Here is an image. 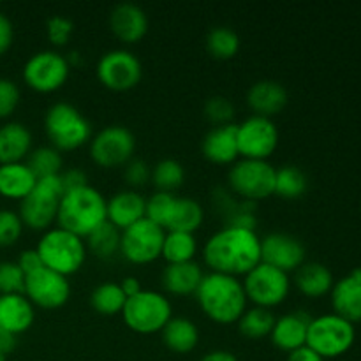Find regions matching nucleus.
<instances>
[{"label":"nucleus","mask_w":361,"mask_h":361,"mask_svg":"<svg viewBox=\"0 0 361 361\" xmlns=\"http://www.w3.org/2000/svg\"><path fill=\"white\" fill-rule=\"evenodd\" d=\"M203 259L215 274L247 275L261 263V238L252 229L224 226L207 240Z\"/></svg>","instance_id":"f257e3e1"},{"label":"nucleus","mask_w":361,"mask_h":361,"mask_svg":"<svg viewBox=\"0 0 361 361\" xmlns=\"http://www.w3.org/2000/svg\"><path fill=\"white\" fill-rule=\"evenodd\" d=\"M196 298L204 316L219 324L238 323L249 302L243 284L238 279L215 271L203 275Z\"/></svg>","instance_id":"f03ea898"},{"label":"nucleus","mask_w":361,"mask_h":361,"mask_svg":"<svg viewBox=\"0 0 361 361\" xmlns=\"http://www.w3.org/2000/svg\"><path fill=\"white\" fill-rule=\"evenodd\" d=\"M106 203L108 201L104 200V196L90 185L66 192L60 200L59 214H56L59 228L80 238H87L90 233L108 221Z\"/></svg>","instance_id":"7ed1b4c3"},{"label":"nucleus","mask_w":361,"mask_h":361,"mask_svg":"<svg viewBox=\"0 0 361 361\" xmlns=\"http://www.w3.org/2000/svg\"><path fill=\"white\" fill-rule=\"evenodd\" d=\"M35 250L46 268L63 277L76 274L83 267L87 257V245L83 238L62 228H51L44 231Z\"/></svg>","instance_id":"20e7f679"},{"label":"nucleus","mask_w":361,"mask_h":361,"mask_svg":"<svg viewBox=\"0 0 361 361\" xmlns=\"http://www.w3.org/2000/svg\"><path fill=\"white\" fill-rule=\"evenodd\" d=\"M44 129L55 150H76L92 137L90 122L67 102H56L48 109Z\"/></svg>","instance_id":"39448f33"},{"label":"nucleus","mask_w":361,"mask_h":361,"mask_svg":"<svg viewBox=\"0 0 361 361\" xmlns=\"http://www.w3.org/2000/svg\"><path fill=\"white\" fill-rule=\"evenodd\" d=\"M356 341L355 324L337 314L316 317L307 330V348L326 358H338L353 348Z\"/></svg>","instance_id":"423d86ee"},{"label":"nucleus","mask_w":361,"mask_h":361,"mask_svg":"<svg viewBox=\"0 0 361 361\" xmlns=\"http://www.w3.org/2000/svg\"><path fill=\"white\" fill-rule=\"evenodd\" d=\"M63 196L59 175L37 180L32 192L20 203V219L23 226L34 231H48L56 221L59 204Z\"/></svg>","instance_id":"0eeeda50"},{"label":"nucleus","mask_w":361,"mask_h":361,"mask_svg":"<svg viewBox=\"0 0 361 361\" xmlns=\"http://www.w3.org/2000/svg\"><path fill=\"white\" fill-rule=\"evenodd\" d=\"M122 316L127 326L136 334H157L171 319V303L162 293L143 289L127 298Z\"/></svg>","instance_id":"6e6552de"},{"label":"nucleus","mask_w":361,"mask_h":361,"mask_svg":"<svg viewBox=\"0 0 361 361\" xmlns=\"http://www.w3.org/2000/svg\"><path fill=\"white\" fill-rule=\"evenodd\" d=\"M228 180L236 196L256 203L274 196L275 168L268 161L240 159L229 169Z\"/></svg>","instance_id":"1a4fd4ad"},{"label":"nucleus","mask_w":361,"mask_h":361,"mask_svg":"<svg viewBox=\"0 0 361 361\" xmlns=\"http://www.w3.org/2000/svg\"><path fill=\"white\" fill-rule=\"evenodd\" d=\"M242 284L247 300L263 309L281 305L288 298L291 288L288 274L264 263H259L254 270H250Z\"/></svg>","instance_id":"9d476101"},{"label":"nucleus","mask_w":361,"mask_h":361,"mask_svg":"<svg viewBox=\"0 0 361 361\" xmlns=\"http://www.w3.org/2000/svg\"><path fill=\"white\" fill-rule=\"evenodd\" d=\"M166 229L147 217L123 229L120 236V252L134 264H148L161 257Z\"/></svg>","instance_id":"9b49d317"},{"label":"nucleus","mask_w":361,"mask_h":361,"mask_svg":"<svg viewBox=\"0 0 361 361\" xmlns=\"http://www.w3.org/2000/svg\"><path fill=\"white\" fill-rule=\"evenodd\" d=\"M136 150L134 134L127 127L109 126L90 141V157L101 168H120L133 159Z\"/></svg>","instance_id":"f8f14e48"},{"label":"nucleus","mask_w":361,"mask_h":361,"mask_svg":"<svg viewBox=\"0 0 361 361\" xmlns=\"http://www.w3.org/2000/svg\"><path fill=\"white\" fill-rule=\"evenodd\" d=\"M236 143L242 159L267 161L279 145V130L271 118L252 115L236 126Z\"/></svg>","instance_id":"ddd939ff"},{"label":"nucleus","mask_w":361,"mask_h":361,"mask_svg":"<svg viewBox=\"0 0 361 361\" xmlns=\"http://www.w3.org/2000/svg\"><path fill=\"white\" fill-rule=\"evenodd\" d=\"M69 78V63L56 51H39L28 59L23 80L32 90L49 94L62 87Z\"/></svg>","instance_id":"4468645a"},{"label":"nucleus","mask_w":361,"mask_h":361,"mask_svg":"<svg viewBox=\"0 0 361 361\" xmlns=\"http://www.w3.org/2000/svg\"><path fill=\"white\" fill-rule=\"evenodd\" d=\"M23 295L32 305L46 310H55L66 305L71 296V286L67 277L42 267L25 277Z\"/></svg>","instance_id":"2eb2a0df"},{"label":"nucleus","mask_w":361,"mask_h":361,"mask_svg":"<svg viewBox=\"0 0 361 361\" xmlns=\"http://www.w3.org/2000/svg\"><path fill=\"white\" fill-rule=\"evenodd\" d=\"M141 62L127 49H113L102 55L97 66V78L106 88L126 92L136 87L141 80Z\"/></svg>","instance_id":"dca6fc26"},{"label":"nucleus","mask_w":361,"mask_h":361,"mask_svg":"<svg viewBox=\"0 0 361 361\" xmlns=\"http://www.w3.org/2000/svg\"><path fill=\"white\" fill-rule=\"evenodd\" d=\"M305 245L288 233H270L261 240V263L289 274L305 263Z\"/></svg>","instance_id":"f3484780"},{"label":"nucleus","mask_w":361,"mask_h":361,"mask_svg":"<svg viewBox=\"0 0 361 361\" xmlns=\"http://www.w3.org/2000/svg\"><path fill=\"white\" fill-rule=\"evenodd\" d=\"M331 305L337 316L349 323L361 321V268H355L349 275L335 282L330 291Z\"/></svg>","instance_id":"a211bd4d"},{"label":"nucleus","mask_w":361,"mask_h":361,"mask_svg":"<svg viewBox=\"0 0 361 361\" xmlns=\"http://www.w3.org/2000/svg\"><path fill=\"white\" fill-rule=\"evenodd\" d=\"M145 208H147V200L140 192L130 189L120 190L106 203V219L109 224L123 231L145 219Z\"/></svg>","instance_id":"6ab92c4d"},{"label":"nucleus","mask_w":361,"mask_h":361,"mask_svg":"<svg viewBox=\"0 0 361 361\" xmlns=\"http://www.w3.org/2000/svg\"><path fill=\"white\" fill-rule=\"evenodd\" d=\"M310 321H312V317L302 310L286 314V316L275 319L274 330L270 334L275 348L286 353H293L303 348L307 344V330H309Z\"/></svg>","instance_id":"aec40b11"},{"label":"nucleus","mask_w":361,"mask_h":361,"mask_svg":"<svg viewBox=\"0 0 361 361\" xmlns=\"http://www.w3.org/2000/svg\"><path fill=\"white\" fill-rule=\"evenodd\" d=\"M111 32L123 42H137L148 30V18L134 4H118L109 14Z\"/></svg>","instance_id":"412c9836"},{"label":"nucleus","mask_w":361,"mask_h":361,"mask_svg":"<svg viewBox=\"0 0 361 361\" xmlns=\"http://www.w3.org/2000/svg\"><path fill=\"white\" fill-rule=\"evenodd\" d=\"M201 148L204 157L215 164H235L240 157L235 123L214 127L204 136Z\"/></svg>","instance_id":"4be33fe9"},{"label":"nucleus","mask_w":361,"mask_h":361,"mask_svg":"<svg viewBox=\"0 0 361 361\" xmlns=\"http://www.w3.org/2000/svg\"><path fill=\"white\" fill-rule=\"evenodd\" d=\"M286 102H288V92L279 81H257L247 92V104L257 116H264V118L281 113Z\"/></svg>","instance_id":"5701e85b"},{"label":"nucleus","mask_w":361,"mask_h":361,"mask_svg":"<svg viewBox=\"0 0 361 361\" xmlns=\"http://www.w3.org/2000/svg\"><path fill=\"white\" fill-rule=\"evenodd\" d=\"M34 305L25 295L0 296V328L11 335L27 331L34 323Z\"/></svg>","instance_id":"b1692460"},{"label":"nucleus","mask_w":361,"mask_h":361,"mask_svg":"<svg viewBox=\"0 0 361 361\" xmlns=\"http://www.w3.org/2000/svg\"><path fill=\"white\" fill-rule=\"evenodd\" d=\"M201 281H203V271H201L200 264L194 263V261H189V263L168 264V267L164 268V271H162V288H164L169 295H196Z\"/></svg>","instance_id":"393cba45"},{"label":"nucleus","mask_w":361,"mask_h":361,"mask_svg":"<svg viewBox=\"0 0 361 361\" xmlns=\"http://www.w3.org/2000/svg\"><path fill=\"white\" fill-rule=\"evenodd\" d=\"M32 147L30 130L23 123L11 122L0 127V166L21 162Z\"/></svg>","instance_id":"a878e982"},{"label":"nucleus","mask_w":361,"mask_h":361,"mask_svg":"<svg viewBox=\"0 0 361 361\" xmlns=\"http://www.w3.org/2000/svg\"><path fill=\"white\" fill-rule=\"evenodd\" d=\"M37 183V178L25 162L0 166V196L25 200Z\"/></svg>","instance_id":"bb28decb"},{"label":"nucleus","mask_w":361,"mask_h":361,"mask_svg":"<svg viewBox=\"0 0 361 361\" xmlns=\"http://www.w3.org/2000/svg\"><path fill=\"white\" fill-rule=\"evenodd\" d=\"M295 284L302 295L321 298L334 288V275L321 263H303L295 274Z\"/></svg>","instance_id":"cd10ccee"},{"label":"nucleus","mask_w":361,"mask_h":361,"mask_svg":"<svg viewBox=\"0 0 361 361\" xmlns=\"http://www.w3.org/2000/svg\"><path fill=\"white\" fill-rule=\"evenodd\" d=\"M161 334L166 348L178 355H187L200 342V331L196 324L187 317H171Z\"/></svg>","instance_id":"c85d7f7f"},{"label":"nucleus","mask_w":361,"mask_h":361,"mask_svg":"<svg viewBox=\"0 0 361 361\" xmlns=\"http://www.w3.org/2000/svg\"><path fill=\"white\" fill-rule=\"evenodd\" d=\"M204 212L197 201L190 197H176L173 203V210L169 214L168 231H180V233H192L197 231L203 224Z\"/></svg>","instance_id":"c756f323"},{"label":"nucleus","mask_w":361,"mask_h":361,"mask_svg":"<svg viewBox=\"0 0 361 361\" xmlns=\"http://www.w3.org/2000/svg\"><path fill=\"white\" fill-rule=\"evenodd\" d=\"M197 243L192 233L168 231L162 243L161 256L168 261V264L189 263L196 256Z\"/></svg>","instance_id":"7c9ffc66"},{"label":"nucleus","mask_w":361,"mask_h":361,"mask_svg":"<svg viewBox=\"0 0 361 361\" xmlns=\"http://www.w3.org/2000/svg\"><path fill=\"white\" fill-rule=\"evenodd\" d=\"M127 296L123 295L122 288L116 282H104L97 286L90 295V305L95 312L102 316H115L123 310Z\"/></svg>","instance_id":"2f4dec72"},{"label":"nucleus","mask_w":361,"mask_h":361,"mask_svg":"<svg viewBox=\"0 0 361 361\" xmlns=\"http://www.w3.org/2000/svg\"><path fill=\"white\" fill-rule=\"evenodd\" d=\"M305 173L296 166H282L281 169H275V189L274 194L284 197V200H298L307 192Z\"/></svg>","instance_id":"473e14b6"},{"label":"nucleus","mask_w":361,"mask_h":361,"mask_svg":"<svg viewBox=\"0 0 361 361\" xmlns=\"http://www.w3.org/2000/svg\"><path fill=\"white\" fill-rule=\"evenodd\" d=\"M275 324L274 314L263 307H252L243 312V316L238 319L240 334L247 338L252 341H259L264 338L267 335L271 334Z\"/></svg>","instance_id":"72a5a7b5"},{"label":"nucleus","mask_w":361,"mask_h":361,"mask_svg":"<svg viewBox=\"0 0 361 361\" xmlns=\"http://www.w3.org/2000/svg\"><path fill=\"white\" fill-rule=\"evenodd\" d=\"M120 236H122V231L106 221L104 224L99 226L94 233L87 236L85 245L88 247L92 254H95L101 259H109L116 252H120Z\"/></svg>","instance_id":"f704fd0d"},{"label":"nucleus","mask_w":361,"mask_h":361,"mask_svg":"<svg viewBox=\"0 0 361 361\" xmlns=\"http://www.w3.org/2000/svg\"><path fill=\"white\" fill-rule=\"evenodd\" d=\"M25 164L30 168L34 176L37 180L49 178L62 173V157L59 150L53 147H41L28 155V161Z\"/></svg>","instance_id":"c9c22d12"},{"label":"nucleus","mask_w":361,"mask_h":361,"mask_svg":"<svg viewBox=\"0 0 361 361\" xmlns=\"http://www.w3.org/2000/svg\"><path fill=\"white\" fill-rule=\"evenodd\" d=\"M207 49L215 59L229 60L238 53L240 37L231 28L215 27L212 28L207 37Z\"/></svg>","instance_id":"e433bc0d"},{"label":"nucleus","mask_w":361,"mask_h":361,"mask_svg":"<svg viewBox=\"0 0 361 361\" xmlns=\"http://www.w3.org/2000/svg\"><path fill=\"white\" fill-rule=\"evenodd\" d=\"M185 178L182 164L175 159H162L152 171V180L161 192H175Z\"/></svg>","instance_id":"4c0bfd02"},{"label":"nucleus","mask_w":361,"mask_h":361,"mask_svg":"<svg viewBox=\"0 0 361 361\" xmlns=\"http://www.w3.org/2000/svg\"><path fill=\"white\" fill-rule=\"evenodd\" d=\"M176 196L171 192H157L154 196H150L147 200V208H145V217L148 221L155 222L157 226H161L162 229H166V224H168L169 214L173 210V203H175Z\"/></svg>","instance_id":"58836bf2"},{"label":"nucleus","mask_w":361,"mask_h":361,"mask_svg":"<svg viewBox=\"0 0 361 361\" xmlns=\"http://www.w3.org/2000/svg\"><path fill=\"white\" fill-rule=\"evenodd\" d=\"M25 274L18 263L4 261L0 263V296L2 295H23Z\"/></svg>","instance_id":"ea45409f"},{"label":"nucleus","mask_w":361,"mask_h":361,"mask_svg":"<svg viewBox=\"0 0 361 361\" xmlns=\"http://www.w3.org/2000/svg\"><path fill=\"white\" fill-rule=\"evenodd\" d=\"M23 222L20 215L11 210H0V247H11L20 240Z\"/></svg>","instance_id":"a19ab883"},{"label":"nucleus","mask_w":361,"mask_h":361,"mask_svg":"<svg viewBox=\"0 0 361 361\" xmlns=\"http://www.w3.org/2000/svg\"><path fill=\"white\" fill-rule=\"evenodd\" d=\"M204 115L217 127L228 126V123H231L235 109H233V104L226 97H212L204 104Z\"/></svg>","instance_id":"79ce46f5"},{"label":"nucleus","mask_w":361,"mask_h":361,"mask_svg":"<svg viewBox=\"0 0 361 361\" xmlns=\"http://www.w3.org/2000/svg\"><path fill=\"white\" fill-rule=\"evenodd\" d=\"M73 21L67 20L66 16H53L46 23V34L51 44L63 46L73 35Z\"/></svg>","instance_id":"37998d69"},{"label":"nucleus","mask_w":361,"mask_h":361,"mask_svg":"<svg viewBox=\"0 0 361 361\" xmlns=\"http://www.w3.org/2000/svg\"><path fill=\"white\" fill-rule=\"evenodd\" d=\"M18 102H20V90L16 83L0 78V120L7 118L16 109Z\"/></svg>","instance_id":"c03bdc74"},{"label":"nucleus","mask_w":361,"mask_h":361,"mask_svg":"<svg viewBox=\"0 0 361 361\" xmlns=\"http://www.w3.org/2000/svg\"><path fill=\"white\" fill-rule=\"evenodd\" d=\"M123 176H126V182L129 183L130 187H141L152 178L150 166L145 161H141V159H130L126 164Z\"/></svg>","instance_id":"a18cd8bd"},{"label":"nucleus","mask_w":361,"mask_h":361,"mask_svg":"<svg viewBox=\"0 0 361 361\" xmlns=\"http://www.w3.org/2000/svg\"><path fill=\"white\" fill-rule=\"evenodd\" d=\"M59 178H60V183H62L63 194L88 185L87 175H85V173L78 168H71V169H67V171H62L59 175Z\"/></svg>","instance_id":"49530a36"},{"label":"nucleus","mask_w":361,"mask_h":361,"mask_svg":"<svg viewBox=\"0 0 361 361\" xmlns=\"http://www.w3.org/2000/svg\"><path fill=\"white\" fill-rule=\"evenodd\" d=\"M18 267L21 268V271H23L25 277H27V275L34 274L35 270L44 267V264H42L37 250H23V252L20 254V259H18Z\"/></svg>","instance_id":"de8ad7c7"},{"label":"nucleus","mask_w":361,"mask_h":361,"mask_svg":"<svg viewBox=\"0 0 361 361\" xmlns=\"http://www.w3.org/2000/svg\"><path fill=\"white\" fill-rule=\"evenodd\" d=\"M11 44H13V23L6 14L0 13V55H4Z\"/></svg>","instance_id":"09e8293b"},{"label":"nucleus","mask_w":361,"mask_h":361,"mask_svg":"<svg viewBox=\"0 0 361 361\" xmlns=\"http://www.w3.org/2000/svg\"><path fill=\"white\" fill-rule=\"evenodd\" d=\"M14 348H16V337L0 328V361H6Z\"/></svg>","instance_id":"8fccbe9b"},{"label":"nucleus","mask_w":361,"mask_h":361,"mask_svg":"<svg viewBox=\"0 0 361 361\" xmlns=\"http://www.w3.org/2000/svg\"><path fill=\"white\" fill-rule=\"evenodd\" d=\"M288 361H324L317 353H314L312 349H309L307 345L296 349V351L289 353Z\"/></svg>","instance_id":"3c124183"},{"label":"nucleus","mask_w":361,"mask_h":361,"mask_svg":"<svg viewBox=\"0 0 361 361\" xmlns=\"http://www.w3.org/2000/svg\"><path fill=\"white\" fill-rule=\"evenodd\" d=\"M120 288H122L123 295H126L127 298H130V296H134V295H137L140 291H143V289H141L140 281H137L136 277H126L122 282H120Z\"/></svg>","instance_id":"603ef678"},{"label":"nucleus","mask_w":361,"mask_h":361,"mask_svg":"<svg viewBox=\"0 0 361 361\" xmlns=\"http://www.w3.org/2000/svg\"><path fill=\"white\" fill-rule=\"evenodd\" d=\"M200 361H238L235 355H231L229 351H212L208 355H204Z\"/></svg>","instance_id":"864d4df0"}]
</instances>
